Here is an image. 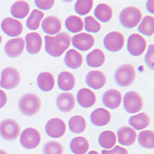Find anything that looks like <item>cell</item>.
<instances>
[{"instance_id": "2", "label": "cell", "mask_w": 154, "mask_h": 154, "mask_svg": "<svg viewBox=\"0 0 154 154\" xmlns=\"http://www.w3.org/2000/svg\"><path fill=\"white\" fill-rule=\"evenodd\" d=\"M41 101L37 95L27 93L22 96L19 101V111L25 116H34L39 111Z\"/></svg>"}, {"instance_id": "21", "label": "cell", "mask_w": 154, "mask_h": 154, "mask_svg": "<svg viewBox=\"0 0 154 154\" xmlns=\"http://www.w3.org/2000/svg\"><path fill=\"white\" fill-rule=\"evenodd\" d=\"M26 44L28 53L32 55L36 54L42 48V37L37 32H30L26 35Z\"/></svg>"}, {"instance_id": "4", "label": "cell", "mask_w": 154, "mask_h": 154, "mask_svg": "<svg viewBox=\"0 0 154 154\" xmlns=\"http://www.w3.org/2000/svg\"><path fill=\"white\" fill-rule=\"evenodd\" d=\"M114 79L118 86L127 87L136 79V70L131 64H124L118 67L114 73Z\"/></svg>"}, {"instance_id": "47", "label": "cell", "mask_w": 154, "mask_h": 154, "mask_svg": "<svg viewBox=\"0 0 154 154\" xmlns=\"http://www.w3.org/2000/svg\"><path fill=\"white\" fill-rule=\"evenodd\" d=\"M1 42H2V36L0 35V44H1Z\"/></svg>"}, {"instance_id": "28", "label": "cell", "mask_w": 154, "mask_h": 154, "mask_svg": "<svg viewBox=\"0 0 154 154\" xmlns=\"http://www.w3.org/2000/svg\"><path fill=\"white\" fill-rule=\"evenodd\" d=\"M58 86L62 90L69 91L75 86V77L71 72H60L58 76Z\"/></svg>"}, {"instance_id": "10", "label": "cell", "mask_w": 154, "mask_h": 154, "mask_svg": "<svg viewBox=\"0 0 154 154\" xmlns=\"http://www.w3.org/2000/svg\"><path fill=\"white\" fill-rule=\"evenodd\" d=\"M103 45L109 52H119L124 46V36L119 32H111L104 37Z\"/></svg>"}, {"instance_id": "11", "label": "cell", "mask_w": 154, "mask_h": 154, "mask_svg": "<svg viewBox=\"0 0 154 154\" xmlns=\"http://www.w3.org/2000/svg\"><path fill=\"white\" fill-rule=\"evenodd\" d=\"M66 124L60 118H53L46 123L45 130L46 134L52 138H60L66 133Z\"/></svg>"}, {"instance_id": "5", "label": "cell", "mask_w": 154, "mask_h": 154, "mask_svg": "<svg viewBox=\"0 0 154 154\" xmlns=\"http://www.w3.org/2000/svg\"><path fill=\"white\" fill-rule=\"evenodd\" d=\"M20 74L13 67H6L1 72L0 86L5 89L16 88L20 82Z\"/></svg>"}, {"instance_id": "34", "label": "cell", "mask_w": 154, "mask_h": 154, "mask_svg": "<svg viewBox=\"0 0 154 154\" xmlns=\"http://www.w3.org/2000/svg\"><path fill=\"white\" fill-rule=\"evenodd\" d=\"M139 144L146 149L154 148V133L152 130H143L138 136Z\"/></svg>"}, {"instance_id": "18", "label": "cell", "mask_w": 154, "mask_h": 154, "mask_svg": "<svg viewBox=\"0 0 154 154\" xmlns=\"http://www.w3.org/2000/svg\"><path fill=\"white\" fill-rule=\"evenodd\" d=\"M75 97L72 93H63L56 99V106L63 112H69L72 110L75 106Z\"/></svg>"}, {"instance_id": "45", "label": "cell", "mask_w": 154, "mask_h": 154, "mask_svg": "<svg viewBox=\"0 0 154 154\" xmlns=\"http://www.w3.org/2000/svg\"><path fill=\"white\" fill-rule=\"evenodd\" d=\"M87 154H99V152H96V151H95V150H92V151H90V152H88Z\"/></svg>"}, {"instance_id": "30", "label": "cell", "mask_w": 154, "mask_h": 154, "mask_svg": "<svg viewBox=\"0 0 154 154\" xmlns=\"http://www.w3.org/2000/svg\"><path fill=\"white\" fill-rule=\"evenodd\" d=\"M29 12V5L26 1H17L11 6V15L16 19H23L28 16Z\"/></svg>"}, {"instance_id": "31", "label": "cell", "mask_w": 154, "mask_h": 154, "mask_svg": "<svg viewBox=\"0 0 154 154\" xmlns=\"http://www.w3.org/2000/svg\"><path fill=\"white\" fill-rule=\"evenodd\" d=\"M99 144L105 149H109L116 145V136L115 133L109 130L103 131L99 136Z\"/></svg>"}, {"instance_id": "13", "label": "cell", "mask_w": 154, "mask_h": 154, "mask_svg": "<svg viewBox=\"0 0 154 154\" xmlns=\"http://www.w3.org/2000/svg\"><path fill=\"white\" fill-rule=\"evenodd\" d=\"M72 46L75 49L85 52L89 50L93 46L95 43V38L91 34H88L86 32L76 34L72 38Z\"/></svg>"}, {"instance_id": "16", "label": "cell", "mask_w": 154, "mask_h": 154, "mask_svg": "<svg viewBox=\"0 0 154 154\" xmlns=\"http://www.w3.org/2000/svg\"><path fill=\"white\" fill-rule=\"evenodd\" d=\"M137 134L136 130H133L130 126H122L117 130L118 142L120 145L132 146L137 140Z\"/></svg>"}, {"instance_id": "12", "label": "cell", "mask_w": 154, "mask_h": 154, "mask_svg": "<svg viewBox=\"0 0 154 154\" xmlns=\"http://www.w3.org/2000/svg\"><path fill=\"white\" fill-rule=\"evenodd\" d=\"M2 31L9 36L17 37L23 32V25L19 20L12 17H6L1 23Z\"/></svg>"}, {"instance_id": "23", "label": "cell", "mask_w": 154, "mask_h": 154, "mask_svg": "<svg viewBox=\"0 0 154 154\" xmlns=\"http://www.w3.org/2000/svg\"><path fill=\"white\" fill-rule=\"evenodd\" d=\"M82 61H83V59L81 53L75 49L68 50L64 58L66 66L72 69H79L82 66Z\"/></svg>"}, {"instance_id": "46", "label": "cell", "mask_w": 154, "mask_h": 154, "mask_svg": "<svg viewBox=\"0 0 154 154\" xmlns=\"http://www.w3.org/2000/svg\"><path fill=\"white\" fill-rule=\"evenodd\" d=\"M0 154H7V153H6L4 150H2V149H0Z\"/></svg>"}, {"instance_id": "39", "label": "cell", "mask_w": 154, "mask_h": 154, "mask_svg": "<svg viewBox=\"0 0 154 154\" xmlns=\"http://www.w3.org/2000/svg\"><path fill=\"white\" fill-rule=\"evenodd\" d=\"M85 29L88 32L96 33L101 29V25L99 22H97L93 16H87L85 19Z\"/></svg>"}, {"instance_id": "7", "label": "cell", "mask_w": 154, "mask_h": 154, "mask_svg": "<svg viewBox=\"0 0 154 154\" xmlns=\"http://www.w3.org/2000/svg\"><path fill=\"white\" fill-rule=\"evenodd\" d=\"M41 137L38 131L34 128L25 129L20 136V144L25 149H32L38 146Z\"/></svg>"}, {"instance_id": "29", "label": "cell", "mask_w": 154, "mask_h": 154, "mask_svg": "<svg viewBox=\"0 0 154 154\" xmlns=\"http://www.w3.org/2000/svg\"><path fill=\"white\" fill-rule=\"evenodd\" d=\"M105 54L101 49H96L86 56V63L89 67H100L105 63Z\"/></svg>"}, {"instance_id": "24", "label": "cell", "mask_w": 154, "mask_h": 154, "mask_svg": "<svg viewBox=\"0 0 154 154\" xmlns=\"http://www.w3.org/2000/svg\"><path fill=\"white\" fill-rule=\"evenodd\" d=\"M37 86L42 91H51L55 85L54 77L53 74L48 72H43L38 74L37 77Z\"/></svg>"}, {"instance_id": "33", "label": "cell", "mask_w": 154, "mask_h": 154, "mask_svg": "<svg viewBox=\"0 0 154 154\" xmlns=\"http://www.w3.org/2000/svg\"><path fill=\"white\" fill-rule=\"evenodd\" d=\"M86 127L85 119L81 116H74L69 120V128L73 133H82Z\"/></svg>"}, {"instance_id": "19", "label": "cell", "mask_w": 154, "mask_h": 154, "mask_svg": "<svg viewBox=\"0 0 154 154\" xmlns=\"http://www.w3.org/2000/svg\"><path fill=\"white\" fill-rule=\"evenodd\" d=\"M62 28L60 19L55 16H47L42 22V29L44 32L49 35H56L60 32Z\"/></svg>"}, {"instance_id": "8", "label": "cell", "mask_w": 154, "mask_h": 154, "mask_svg": "<svg viewBox=\"0 0 154 154\" xmlns=\"http://www.w3.org/2000/svg\"><path fill=\"white\" fill-rule=\"evenodd\" d=\"M20 133V127L13 119H4L0 123V135L2 139L8 141L15 140Z\"/></svg>"}, {"instance_id": "22", "label": "cell", "mask_w": 154, "mask_h": 154, "mask_svg": "<svg viewBox=\"0 0 154 154\" xmlns=\"http://www.w3.org/2000/svg\"><path fill=\"white\" fill-rule=\"evenodd\" d=\"M77 102L82 108H89L93 106L96 103V96L92 90L86 88H82L76 95Z\"/></svg>"}, {"instance_id": "32", "label": "cell", "mask_w": 154, "mask_h": 154, "mask_svg": "<svg viewBox=\"0 0 154 154\" xmlns=\"http://www.w3.org/2000/svg\"><path fill=\"white\" fill-rule=\"evenodd\" d=\"M66 28L72 33H77L82 31L84 23L80 17L76 16H70L66 18L65 22Z\"/></svg>"}, {"instance_id": "20", "label": "cell", "mask_w": 154, "mask_h": 154, "mask_svg": "<svg viewBox=\"0 0 154 154\" xmlns=\"http://www.w3.org/2000/svg\"><path fill=\"white\" fill-rule=\"evenodd\" d=\"M91 123L96 126H103L108 124L111 120V114L104 108L95 109L90 115Z\"/></svg>"}, {"instance_id": "41", "label": "cell", "mask_w": 154, "mask_h": 154, "mask_svg": "<svg viewBox=\"0 0 154 154\" xmlns=\"http://www.w3.org/2000/svg\"><path fill=\"white\" fill-rule=\"evenodd\" d=\"M55 3L54 0H46V1H41V0H35V4L39 9L42 10H49L53 7Z\"/></svg>"}, {"instance_id": "6", "label": "cell", "mask_w": 154, "mask_h": 154, "mask_svg": "<svg viewBox=\"0 0 154 154\" xmlns=\"http://www.w3.org/2000/svg\"><path fill=\"white\" fill-rule=\"evenodd\" d=\"M143 106V102L142 96L137 92H128L123 96V107L128 113L134 114L140 112L142 109Z\"/></svg>"}, {"instance_id": "1", "label": "cell", "mask_w": 154, "mask_h": 154, "mask_svg": "<svg viewBox=\"0 0 154 154\" xmlns=\"http://www.w3.org/2000/svg\"><path fill=\"white\" fill-rule=\"evenodd\" d=\"M45 49L49 56L60 57L69 47L71 38L68 33L63 32L56 34V36H45Z\"/></svg>"}, {"instance_id": "40", "label": "cell", "mask_w": 154, "mask_h": 154, "mask_svg": "<svg viewBox=\"0 0 154 154\" xmlns=\"http://www.w3.org/2000/svg\"><path fill=\"white\" fill-rule=\"evenodd\" d=\"M153 44L149 45L147 53L145 56V62L146 65L148 66L150 69L153 70V60H154V49H153Z\"/></svg>"}, {"instance_id": "17", "label": "cell", "mask_w": 154, "mask_h": 154, "mask_svg": "<svg viewBox=\"0 0 154 154\" xmlns=\"http://www.w3.org/2000/svg\"><path fill=\"white\" fill-rule=\"evenodd\" d=\"M122 102V95L117 89H109L103 96V103L106 108L116 109L120 106Z\"/></svg>"}, {"instance_id": "44", "label": "cell", "mask_w": 154, "mask_h": 154, "mask_svg": "<svg viewBox=\"0 0 154 154\" xmlns=\"http://www.w3.org/2000/svg\"><path fill=\"white\" fill-rule=\"evenodd\" d=\"M146 9L148 12L153 14L154 13V1L150 0L146 2Z\"/></svg>"}, {"instance_id": "38", "label": "cell", "mask_w": 154, "mask_h": 154, "mask_svg": "<svg viewBox=\"0 0 154 154\" xmlns=\"http://www.w3.org/2000/svg\"><path fill=\"white\" fill-rule=\"evenodd\" d=\"M63 146L57 141H49L43 146V154H63Z\"/></svg>"}, {"instance_id": "25", "label": "cell", "mask_w": 154, "mask_h": 154, "mask_svg": "<svg viewBox=\"0 0 154 154\" xmlns=\"http://www.w3.org/2000/svg\"><path fill=\"white\" fill-rule=\"evenodd\" d=\"M128 123L130 126L133 128V130H141L149 125L150 120H149V116L145 112H140V113L134 115L129 119Z\"/></svg>"}, {"instance_id": "37", "label": "cell", "mask_w": 154, "mask_h": 154, "mask_svg": "<svg viewBox=\"0 0 154 154\" xmlns=\"http://www.w3.org/2000/svg\"><path fill=\"white\" fill-rule=\"evenodd\" d=\"M93 5V0H78L75 2L74 9L77 14L79 16H85L90 12Z\"/></svg>"}, {"instance_id": "26", "label": "cell", "mask_w": 154, "mask_h": 154, "mask_svg": "<svg viewBox=\"0 0 154 154\" xmlns=\"http://www.w3.org/2000/svg\"><path fill=\"white\" fill-rule=\"evenodd\" d=\"M70 149L74 154H85L89 148L88 140L83 137H77L70 142Z\"/></svg>"}, {"instance_id": "42", "label": "cell", "mask_w": 154, "mask_h": 154, "mask_svg": "<svg viewBox=\"0 0 154 154\" xmlns=\"http://www.w3.org/2000/svg\"><path fill=\"white\" fill-rule=\"evenodd\" d=\"M102 154H128L127 149L120 146H116L114 148L111 149H103L101 152Z\"/></svg>"}, {"instance_id": "36", "label": "cell", "mask_w": 154, "mask_h": 154, "mask_svg": "<svg viewBox=\"0 0 154 154\" xmlns=\"http://www.w3.org/2000/svg\"><path fill=\"white\" fill-rule=\"evenodd\" d=\"M138 31L141 34L152 36L154 32V19L152 16H147L143 19L138 27Z\"/></svg>"}, {"instance_id": "3", "label": "cell", "mask_w": 154, "mask_h": 154, "mask_svg": "<svg viewBox=\"0 0 154 154\" xmlns=\"http://www.w3.org/2000/svg\"><path fill=\"white\" fill-rule=\"evenodd\" d=\"M142 12L138 8L129 6L121 11L119 23L124 28L133 29L142 21Z\"/></svg>"}, {"instance_id": "35", "label": "cell", "mask_w": 154, "mask_h": 154, "mask_svg": "<svg viewBox=\"0 0 154 154\" xmlns=\"http://www.w3.org/2000/svg\"><path fill=\"white\" fill-rule=\"evenodd\" d=\"M44 13L38 9H33L26 20V26L29 29L35 30L39 27Z\"/></svg>"}, {"instance_id": "14", "label": "cell", "mask_w": 154, "mask_h": 154, "mask_svg": "<svg viewBox=\"0 0 154 154\" xmlns=\"http://www.w3.org/2000/svg\"><path fill=\"white\" fill-rule=\"evenodd\" d=\"M25 48V40L22 37L12 38L5 45V53L9 58L19 57Z\"/></svg>"}, {"instance_id": "43", "label": "cell", "mask_w": 154, "mask_h": 154, "mask_svg": "<svg viewBox=\"0 0 154 154\" xmlns=\"http://www.w3.org/2000/svg\"><path fill=\"white\" fill-rule=\"evenodd\" d=\"M7 102V96L4 91L0 89V109L5 106Z\"/></svg>"}, {"instance_id": "15", "label": "cell", "mask_w": 154, "mask_h": 154, "mask_svg": "<svg viewBox=\"0 0 154 154\" xmlns=\"http://www.w3.org/2000/svg\"><path fill=\"white\" fill-rule=\"evenodd\" d=\"M86 82L90 88L98 90L105 86L106 82V76L101 71L93 70L86 74Z\"/></svg>"}, {"instance_id": "9", "label": "cell", "mask_w": 154, "mask_h": 154, "mask_svg": "<svg viewBox=\"0 0 154 154\" xmlns=\"http://www.w3.org/2000/svg\"><path fill=\"white\" fill-rule=\"evenodd\" d=\"M146 48V41L140 34L133 33L129 36L127 40V50L133 56H141Z\"/></svg>"}, {"instance_id": "27", "label": "cell", "mask_w": 154, "mask_h": 154, "mask_svg": "<svg viewBox=\"0 0 154 154\" xmlns=\"http://www.w3.org/2000/svg\"><path fill=\"white\" fill-rule=\"evenodd\" d=\"M94 16L99 21L102 23H107L112 19V9L107 4H99L94 10Z\"/></svg>"}]
</instances>
